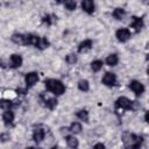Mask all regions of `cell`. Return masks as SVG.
<instances>
[{"label": "cell", "instance_id": "6da1fadb", "mask_svg": "<svg viewBox=\"0 0 149 149\" xmlns=\"http://www.w3.org/2000/svg\"><path fill=\"white\" fill-rule=\"evenodd\" d=\"M45 87H47L48 91H50L51 93H54L56 95H61L65 91V86L58 79H48V80H45Z\"/></svg>", "mask_w": 149, "mask_h": 149}, {"label": "cell", "instance_id": "7a4b0ae2", "mask_svg": "<svg viewBox=\"0 0 149 149\" xmlns=\"http://www.w3.org/2000/svg\"><path fill=\"white\" fill-rule=\"evenodd\" d=\"M115 105H116V107L122 108V109H130L132 106H133V101L129 100V99L126 98V97H120V98L116 100Z\"/></svg>", "mask_w": 149, "mask_h": 149}, {"label": "cell", "instance_id": "3957f363", "mask_svg": "<svg viewBox=\"0 0 149 149\" xmlns=\"http://www.w3.org/2000/svg\"><path fill=\"white\" fill-rule=\"evenodd\" d=\"M115 36L120 42H126L130 38V31L127 28H120V29L116 30Z\"/></svg>", "mask_w": 149, "mask_h": 149}, {"label": "cell", "instance_id": "277c9868", "mask_svg": "<svg viewBox=\"0 0 149 149\" xmlns=\"http://www.w3.org/2000/svg\"><path fill=\"white\" fill-rule=\"evenodd\" d=\"M129 87H130V90H132L135 94H137V95H141V94L144 92V86H143V84H142L141 81H139V80H132L130 84H129Z\"/></svg>", "mask_w": 149, "mask_h": 149}, {"label": "cell", "instance_id": "5b68a950", "mask_svg": "<svg viewBox=\"0 0 149 149\" xmlns=\"http://www.w3.org/2000/svg\"><path fill=\"white\" fill-rule=\"evenodd\" d=\"M41 98H42L44 105H45L48 108H50V109L55 108V106L57 105V100H56V98L50 97V95H48L47 93H43V94L41 95Z\"/></svg>", "mask_w": 149, "mask_h": 149}, {"label": "cell", "instance_id": "8992f818", "mask_svg": "<svg viewBox=\"0 0 149 149\" xmlns=\"http://www.w3.org/2000/svg\"><path fill=\"white\" fill-rule=\"evenodd\" d=\"M116 83V77L114 73L112 72H106L102 77V84H105L106 86H114Z\"/></svg>", "mask_w": 149, "mask_h": 149}, {"label": "cell", "instance_id": "52a82bcc", "mask_svg": "<svg viewBox=\"0 0 149 149\" xmlns=\"http://www.w3.org/2000/svg\"><path fill=\"white\" fill-rule=\"evenodd\" d=\"M37 80H38V74H37L36 72H29V73H27L26 77H24V81H26V85H27L28 87L34 86V85L37 83Z\"/></svg>", "mask_w": 149, "mask_h": 149}, {"label": "cell", "instance_id": "ba28073f", "mask_svg": "<svg viewBox=\"0 0 149 149\" xmlns=\"http://www.w3.org/2000/svg\"><path fill=\"white\" fill-rule=\"evenodd\" d=\"M81 8L87 14H92L94 12V2H93V0H81Z\"/></svg>", "mask_w": 149, "mask_h": 149}, {"label": "cell", "instance_id": "9c48e42d", "mask_svg": "<svg viewBox=\"0 0 149 149\" xmlns=\"http://www.w3.org/2000/svg\"><path fill=\"white\" fill-rule=\"evenodd\" d=\"M10 66L12 68H19L22 65V57L17 54H13L10 56Z\"/></svg>", "mask_w": 149, "mask_h": 149}, {"label": "cell", "instance_id": "30bf717a", "mask_svg": "<svg viewBox=\"0 0 149 149\" xmlns=\"http://www.w3.org/2000/svg\"><path fill=\"white\" fill-rule=\"evenodd\" d=\"M92 45H93V43L91 40H85L78 45V51L79 52H86L92 48Z\"/></svg>", "mask_w": 149, "mask_h": 149}, {"label": "cell", "instance_id": "8fae6325", "mask_svg": "<svg viewBox=\"0 0 149 149\" xmlns=\"http://www.w3.org/2000/svg\"><path fill=\"white\" fill-rule=\"evenodd\" d=\"M44 135H45L44 130H43V129H41V128H37V129H35V130H34V134H33V140H34L35 142H37V143H38V142L43 141Z\"/></svg>", "mask_w": 149, "mask_h": 149}, {"label": "cell", "instance_id": "7c38bea8", "mask_svg": "<svg viewBox=\"0 0 149 149\" xmlns=\"http://www.w3.org/2000/svg\"><path fill=\"white\" fill-rule=\"evenodd\" d=\"M2 119H3V121H5L6 125L12 123L14 121V113L10 109H6L5 113H3V115H2Z\"/></svg>", "mask_w": 149, "mask_h": 149}, {"label": "cell", "instance_id": "4fadbf2b", "mask_svg": "<svg viewBox=\"0 0 149 149\" xmlns=\"http://www.w3.org/2000/svg\"><path fill=\"white\" fill-rule=\"evenodd\" d=\"M12 41L16 44H22L24 45L26 44V35H22V34H14L12 35Z\"/></svg>", "mask_w": 149, "mask_h": 149}, {"label": "cell", "instance_id": "5bb4252c", "mask_svg": "<svg viewBox=\"0 0 149 149\" xmlns=\"http://www.w3.org/2000/svg\"><path fill=\"white\" fill-rule=\"evenodd\" d=\"M35 47L38 48V49H41V50H43V49H45V48L49 47V41H48L45 37H40V36H38Z\"/></svg>", "mask_w": 149, "mask_h": 149}, {"label": "cell", "instance_id": "9a60e30c", "mask_svg": "<svg viewBox=\"0 0 149 149\" xmlns=\"http://www.w3.org/2000/svg\"><path fill=\"white\" fill-rule=\"evenodd\" d=\"M132 27L135 28L136 31H140V30L142 29V27H143V21H142V19L134 16V17H133V22H132Z\"/></svg>", "mask_w": 149, "mask_h": 149}, {"label": "cell", "instance_id": "2e32d148", "mask_svg": "<svg viewBox=\"0 0 149 149\" xmlns=\"http://www.w3.org/2000/svg\"><path fill=\"white\" fill-rule=\"evenodd\" d=\"M118 62H119V58L115 54H112V55L107 56V58H106V64L109 66H115L118 64Z\"/></svg>", "mask_w": 149, "mask_h": 149}, {"label": "cell", "instance_id": "e0dca14e", "mask_svg": "<svg viewBox=\"0 0 149 149\" xmlns=\"http://www.w3.org/2000/svg\"><path fill=\"white\" fill-rule=\"evenodd\" d=\"M102 65H104L102 61H100V59H95V61H93V62L91 63V69H92V71L98 72V71H100V70H101Z\"/></svg>", "mask_w": 149, "mask_h": 149}, {"label": "cell", "instance_id": "ac0fdd59", "mask_svg": "<svg viewBox=\"0 0 149 149\" xmlns=\"http://www.w3.org/2000/svg\"><path fill=\"white\" fill-rule=\"evenodd\" d=\"M125 14H126V12H125L123 8H115V9L113 10V16H114L116 20H122L123 16H125Z\"/></svg>", "mask_w": 149, "mask_h": 149}, {"label": "cell", "instance_id": "d6986e66", "mask_svg": "<svg viewBox=\"0 0 149 149\" xmlns=\"http://www.w3.org/2000/svg\"><path fill=\"white\" fill-rule=\"evenodd\" d=\"M66 143H68V146L71 147V148H77V147H78V140H77L74 136H72V135L66 136Z\"/></svg>", "mask_w": 149, "mask_h": 149}, {"label": "cell", "instance_id": "ffe728a7", "mask_svg": "<svg viewBox=\"0 0 149 149\" xmlns=\"http://www.w3.org/2000/svg\"><path fill=\"white\" fill-rule=\"evenodd\" d=\"M78 88H79L80 91H83V92L88 91V88H90V84H88V81H87L86 79H81V80H79V81H78Z\"/></svg>", "mask_w": 149, "mask_h": 149}, {"label": "cell", "instance_id": "44dd1931", "mask_svg": "<svg viewBox=\"0 0 149 149\" xmlns=\"http://www.w3.org/2000/svg\"><path fill=\"white\" fill-rule=\"evenodd\" d=\"M69 130L71 133H73V134H78V133L81 132V125L79 122H72L70 128H69Z\"/></svg>", "mask_w": 149, "mask_h": 149}, {"label": "cell", "instance_id": "7402d4cb", "mask_svg": "<svg viewBox=\"0 0 149 149\" xmlns=\"http://www.w3.org/2000/svg\"><path fill=\"white\" fill-rule=\"evenodd\" d=\"M12 106H13V102H12L10 100H6V99L0 100V107L3 108L5 111H6V109H10Z\"/></svg>", "mask_w": 149, "mask_h": 149}, {"label": "cell", "instance_id": "603a6c76", "mask_svg": "<svg viewBox=\"0 0 149 149\" xmlns=\"http://www.w3.org/2000/svg\"><path fill=\"white\" fill-rule=\"evenodd\" d=\"M77 116H78L80 120L85 121V122L88 121V112H87L86 109H81V111H79V112L77 113Z\"/></svg>", "mask_w": 149, "mask_h": 149}, {"label": "cell", "instance_id": "cb8c5ba5", "mask_svg": "<svg viewBox=\"0 0 149 149\" xmlns=\"http://www.w3.org/2000/svg\"><path fill=\"white\" fill-rule=\"evenodd\" d=\"M64 6L69 10H74L76 9V1L74 0H64Z\"/></svg>", "mask_w": 149, "mask_h": 149}, {"label": "cell", "instance_id": "d4e9b609", "mask_svg": "<svg viewBox=\"0 0 149 149\" xmlns=\"http://www.w3.org/2000/svg\"><path fill=\"white\" fill-rule=\"evenodd\" d=\"M77 56L74 55V54H69L68 56H66V63L68 64H74V63H77Z\"/></svg>", "mask_w": 149, "mask_h": 149}, {"label": "cell", "instance_id": "484cf974", "mask_svg": "<svg viewBox=\"0 0 149 149\" xmlns=\"http://www.w3.org/2000/svg\"><path fill=\"white\" fill-rule=\"evenodd\" d=\"M43 21H44L45 23H48V24H52V23L56 21V17L52 16V15H45V16L43 17Z\"/></svg>", "mask_w": 149, "mask_h": 149}, {"label": "cell", "instance_id": "4316f807", "mask_svg": "<svg viewBox=\"0 0 149 149\" xmlns=\"http://www.w3.org/2000/svg\"><path fill=\"white\" fill-rule=\"evenodd\" d=\"M0 140L5 142V141H7V140H9V135H7V134H2V135L0 136Z\"/></svg>", "mask_w": 149, "mask_h": 149}, {"label": "cell", "instance_id": "83f0119b", "mask_svg": "<svg viewBox=\"0 0 149 149\" xmlns=\"http://www.w3.org/2000/svg\"><path fill=\"white\" fill-rule=\"evenodd\" d=\"M94 148H105V146H104L102 143H98V144L94 146Z\"/></svg>", "mask_w": 149, "mask_h": 149}, {"label": "cell", "instance_id": "f1b7e54d", "mask_svg": "<svg viewBox=\"0 0 149 149\" xmlns=\"http://www.w3.org/2000/svg\"><path fill=\"white\" fill-rule=\"evenodd\" d=\"M57 2H61V1H64V0H56Z\"/></svg>", "mask_w": 149, "mask_h": 149}, {"label": "cell", "instance_id": "f546056e", "mask_svg": "<svg viewBox=\"0 0 149 149\" xmlns=\"http://www.w3.org/2000/svg\"><path fill=\"white\" fill-rule=\"evenodd\" d=\"M143 1H147V0H143Z\"/></svg>", "mask_w": 149, "mask_h": 149}]
</instances>
